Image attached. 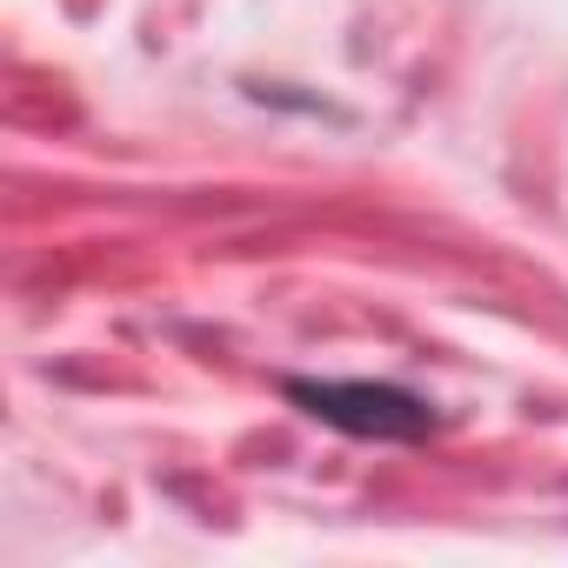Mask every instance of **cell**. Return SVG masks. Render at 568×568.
<instances>
[{
    "mask_svg": "<svg viewBox=\"0 0 568 568\" xmlns=\"http://www.w3.org/2000/svg\"><path fill=\"white\" fill-rule=\"evenodd\" d=\"M288 402H302L315 422L362 435V442H415L428 435V402L388 382H288Z\"/></svg>",
    "mask_w": 568,
    "mask_h": 568,
    "instance_id": "1",
    "label": "cell"
}]
</instances>
